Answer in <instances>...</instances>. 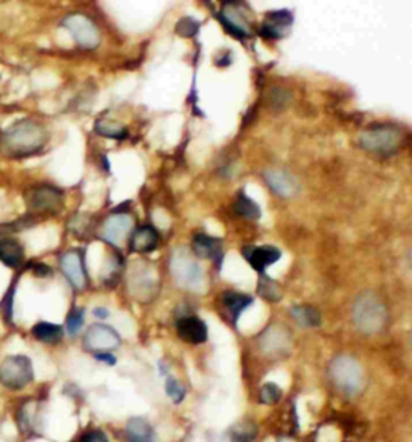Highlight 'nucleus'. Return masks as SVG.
<instances>
[{"mask_svg": "<svg viewBox=\"0 0 412 442\" xmlns=\"http://www.w3.org/2000/svg\"><path fill=\"white\" fill-rule=\"evenodd\" d=\"M264 179L266 183H268L269 189L281 197L288 199L298 192V183H296V179L287 172H282V169H271V172H266Z\"/></svg>", "mask_w": 412, "mask_h": 442, "instance_id": "obj_15", "label": "nucleus"}, {"mask_svg": "<svg viewBox=\"0 0 412 442\" xmlns=\"http://www.w3.org/2000/svg\"><path fill=\"white\" fill-rule=\"evenodd\" d=\"M234 210L235 214L248 218V220H259V218H261V210H259L258 205L254 204L250 197L245 196V194H240L237 197Z\"/></svg>", "mask_w": 412, "mask_h": 442, "instance_id": "obj_26", "label": "nucleus"}, {"mask_svg": "<svg viewBox=\"0 0 412 442\" xmlns=\"http://www.w3.org/2000/svg\"><path fill=\"white\" fill-rule=\"evenodd\" d=\"M290 100V94L286 89H274L269 95V104L274 108H283Z\"/></svg>", "mask_w": 412, "mask_h": 442, "instance_id": "obj_32", "label": "nucleus"}, {"mask_svg": "<svg viewBox=\"0 0 412 442\" xmlns=\"http://www.w3.org/2000/svg\"><path fill=\"white\" fill-rule=\"evenodd\" d=\"M281 396H282V391L281 387L272 384V383H268L264 384L261 387V391H259V401H261L263 404L266 405H272L281 401Z\"/></svg>", "mask_w": 412, "mask_h": 442, "instance_id": "obj_30", "label": "nucleus"}, {"mask_svg": "<svg viewBox=\"0 0 412 442\" xmlns=\"http://www.w3.org/2000/svg\"><path fill=\"white\" fill-rule=\"evenodd\" d=\"M33 378V363L24 355L9 357L0 367V383L9 389H23L31 383Z\"/></svg>", "mask_w": 412, "mask_h": 442, "instance_id": "obj_5", "label": "nucleus"}, {"mask_svg": "<svg viewBox=\"0 0 412 442\" xmlns=\"http://www.w3.org/2000/svg\"><path fill=\"white\" fill-rule=\"evenodd\" d=\"M33 336L38 339L40 342H47V344H55L58 341H62L63 337V328L58 325L53 323H38L33 328Z\"/></svg>", "mask_w": 412, "mask_h": 442, "instance_id": "obj_23", "label": "nucleus"}, {"mask_svg": "<svg viewBox=\"0 0 412 442\" xmlns=\"http://www.w3.org/2000/svg\"><path fill=\"white\" fill-rule=\"evenodd\" d=\"M129 246L134 252L148 253L151 251H155L156 246H158V233H156V229L151 226L139 228L136 229L134 234L131 236Z\"/></svg>", "mask_w": 412, "mask_h": 442, "instance_id": "obj_19", "label": "nucleus"}, {"mask_svg": "<svg viewBox=\"0 0 412 442\" xmlns=\"http://www.w3.org/2000/svg\"><path fill=\"white\" fill-rule=\"evenodd\" d=\"M119 342L121 339L118 332L105 325L90 326L84 336V347L95 354L110 352L119 346Z\"/></svg>", "mask_w": 412, "mask_h": 442, "instance_id": "obj_9", "label": "nucleus"}, {"mask_svg": "<svg viewBox=\"0 0 412 442\" xmlns=\"http://www.w3.org/2000/svg\"><path fill=\"white\" fill-rule=\"evenodd\" d=\"M13 294H15V286H11L7 295H5L4 304H2L4 318H5V322H9V323H11V315H13Z\"/></svg>", "mask_w": 412, "mask_h": 442, "instance_id": "obj_34", "label": "nucleus"}, {"mask_svg": "<svg viewBox=\"0 0 412 442\" xmlns=\"http://www.w3.org/2000/svg\"><path fill=\"white\" fill-rule=\"evenodd\" d=\"M330 377L333 384L348 396L356 394L362 386L361 365L353 357L338 355L337 359H333L330 365Z\"/></svg>", "mask_w": 412, "mask_h": 442, "instance_id": "obj_4", "label": "nucleus"}, {"mask_svg": "<svg viewBox=\"0 0 412 442\" xmlns=\"http://www.w3.org/2000/svg\"><path fill=\"white\" fill-rule=\"evenodd\" d=\"M95 131L99 132L100 136L119 139V141L127 136V131L124 130V126L114 123V121H110V120H103V118L95 121Z\"/></svg>", "mask_w": 412, "mask_h": 442, "instance_id": "obj_28", "label": "nucleus"}, {"mask_svg": "<svg viewBox=\"0 0 412 442\" xmlns=\"http://www.w3.org/2000/svg\"><path fill=\"white\" fill-rule=\"evenodd\" d=\"M198 31V23L192 18H184L180 20L178 24V33H180V36H185V38H190Z\"/></svg>", "mask_w": 412, "mask_h": 442, "instance_id": "obj_33", "label": "nucleus"}, {"mask_svg": "<svg viewBox=\"0 0 412 442\" xmlns=\"http://www.w3.org/2000/svg\"><path fill=\"white\" fill-rule=\"evenodd\" d=\"M292 317L298 322L301 326H306V328H318L320 325V313L316 310V308L308 307V305H298L293 307L292 310Z\"/></svg>", "mask_w": 412, "mask_h": 442, "instance_id": "obj_25", "label": "nucleus"}, {"mask_svg": "<svg viewBox=\"0 0 412 442\" xmlns=\"http://www.w3.org/2000/svg\"><path fill=\"white\" fill-rule=\"evenodd\" d=\"M24 199L31 214H57L63 205V192L47 184L29 189Z\"/></svg>", "mask_w": 412, "mask_h": 442, "instance_id": "obj_7", "label": "nucleus"}, {"mask_svg": "<svg viewBox=\"0 0 412 442\" xmlns=\"http://www.w3.org/2000/svg\"><path fill=\"white\" fill-rule=\"evenodd\" d=\"M403 142L401 130L390 125H377L359 135V145L369 154L389 157L398 152Z\"/></svg>", "mask_w": 412, "mask_h": 442, "instance_id": "obj_2", "label": "nucleus"}, {"mask_svg": "<svg viewBox=\"0 0 412 442\" xmlns=\"http://www.w3.org/2000/svg\"><path fill=\"white\" fill-rule=\"evenodd\" d=\"M62 24L68 29L72 39L77 42V46H81L82 48H95L100 44L99 29H97L95 23L86 15H70L65 18Z\"/></svg>", "mask_w": 412, "mask_h": 442, "instance_id": "obj_8", "label": "nucleus"}, {"mask_svg": "<svg viewBox=\"0 0 412 442\" xmlns=\"http://www.w3.org/2000/svg\"><path fill=\"white\" fill-rule=\"evenodd\" d=\"M222 304L226 305V308L229 310L230 317H232V322L237 323L242 312L253 304V299L250 298V295H245V294L226 293L222 295Z\"/></svg>", "mask_w": 412, "mask_h": 442, "instance_id": "obj_22", "label": "nucleus"}, {"mask_svg": "<svg viewBox=\"0 0 412 442\" xmlns=\"http://www.w3.org/2000/svg\"><path fill=\"white\" fill-rule=\"evenodd\" d=\"M60 265H62V271L66 276L72 286L76 289H84L87 284V275L86 268H84V257L80 251H70L63 253L62 260H60Z\"/></svg>", "mask_w": 412, "mask_h": 442, "instance_id": "obj_12", "label": "nucleus"}, {"mask_svg": "<svg viewBox=\"0 0 412 442\" xmlns=\"http://www.w3.org/2000/svg\"><path fill=\"white\" fill-rule=\"evenodd\" d=\"M84 325V310L82 308H75V310L70 312L68 320H66V330L71 336H76L80 330Z\"/></svg>", "mask_w": 412, "mask_h": 442, "instance_id": "obj_31", "label": "nucleus"}, {"mask_svg": "<svg viewBox=\"0 0 412 442\" xmlns=\"http://www.w3.org/2000/svg\"><path fill=\"white\" fill-rule=\"evenodd\" d=\"M95 357L99 360H102V362H107V363H110V365H113L114 362V357H112V354H107V352H102V354H95Z\"/></svg>", "mask_w": 412, "mask_h": 442, "instance_id": "obj_37", "label": "nucleus"}, {"mask_svg": "<svg viewBox=\"0 0 412 442\" xmlns=\"http://www.w3.org/2000/svg\"><path fill=\"white\" fill-rule=\"evenodd\" d=\"M293 24V15L288 10H277L266 15V20L261 26V34L268 39L286 38Z\"/></svg>", "mask_w": 412, "mask_h": 442, "instance_id": "obj_14", "label": "nucleus"}, {"mask_svg": "<svg viewBox=\"0 0 412 442\" xmlns=\"http://www.w3.org/2000/svg\"><path fill=\"white\" fill-rule=\"evenodd\" d=\"M219 18L224 26L230 33L237 36V38H246V36H250V21L246 20L244 9L239 4H235L234 0L229 4H224Z\"/></svg>", "mask_w": 412, "mask_h": 442, "instance_id": "obj_11", "label": "nucleus"}, {"mask_svg": "<svg viewBox=\"0 0 412 442\" xmlns=\"http://www.w3.org/2000/svg\"><path fill=\"white\" fill-rule=\"evenodd\" d=\"M178 335L189 344H203L208 339V330L202 320L197 317H184L180 318L178 325Z\"/></svg>", "mask_w": 412, "mask_h": 442, "instance_id": "obj_16", "label": "nucleus"}, {"mask_svg": "<svg viewBox=\"0 0 412 442\" xmlns=\"http://www.w3.org/2000/svg\"><path fill=\"white\" fill-rule=\"evenodd\" d=\"M165 389L166 394L173 399L174 404H180L185 397V387L179 383L178 379H174L173 377H168L165 381Z\"/></svg>", "mask_w": 412, "mask_h": 442, "instance_id": "obj_29", "label": "nucleus"}, {"mask_svg": "<svg viewBox=\"0 0 412 442\" xmlns=\"http://www.w3.org/2000/svg\"><path fill=\"white\" fill-rule=\"evenodd\" d=\"M24 260V251L20 242L11 238H0V262L10 268H20Z\"/></svg>", "mask_w": 412, "mask_h": 442, "instance_id": "obj_20", "label": "nucleus"}, {"mask_svg": "<svg viewBox=\"0 0 412 442\" xmlns=\"http://www.w3.org/2000/svg\"><path fill=\"white\" fill-rule=\"evenodd\" d=\"M94 315H95L97 318L105 320V318H108V310H107V308L99 307V308H95V310H94Z\"/></svg>", "mask_w": 412, "mask_h": 442, "instance_id": "obj_38", "label": "nucleus"}, {"mask_svg": "<svg viewBox=\"0 0 412 442\" xmlns=\"http://www.w3.org/2000/svg\"><path fill=\"white\" fill-rule=\"evenodd\" d=\"M33 268H34V273L38 275L39 278H45V276H48V275L52 273V270L48 268V266L44 265V263H36Z\"/></svg>", "mask_w": 412, "mask_h": 442, "instance_id": "obj_36", "label": "nucleus"}, {"mask_svg": "<svg viewBox=\"0 0 412 442\" xmlns=\"http://www.w3.org/2000/svg\"><path fill=\"white\" fill-rule=\"evenodd\" d=\"M258 436V426L251 421H240L229 429L230 442H253Z\"/></svg>", "mask_w": 412, "mask_h": 442, "instance_id": "obj_24", "label": "nucleus"}, {"mask_svg": "<svg viewBox=\"0 0 412 442\" xmlns=\"http://www.w3.org/2000/svg\"><path fill=\"white\" fill-rule=\"evenodd\" d=\"M278 442H295V441H292V439H281Z\"/></svg>", "mask_w": 412, "mask_h": 442, "instance_id": "obj_39", "label": "nucleus"}, {"mask_svg": "<svg viewBox=\"0 0 412 442\" xmlns=\"http://www.w3.org/2000/svg\"><path fill=\"white\" fill-rule=\"evenodd\" d=\"M353 320L357 330L366 332V335H375L385 328L386 308L377 299V295L366 293L356 300Z\"/></svg>", "mask_w": 412, "mask_h": 442, "instance_id": "obj_3", "label": "nucleus"}, {"mask_svg": "<svg viewBox=\"0 0 412 442\" xmlns=\"http://www.w3.org/2000/svg\"><path fill=\"white\" fill-rule=\"evenodd\" d=\"M171 273L175 283L185 289H197L203 281L202 268L184 249L174 252L171 258Z\"/></svg>", "mask_w": 412, "mask_h": 442, "instance_id": "obj_6", "label": "nucleus"}, {"mask_svg": "<svg viewBox=\"0 0 412 442\" xmlns=\"http://www.w3.org/2000/svg\"><path fill=\"white\" fill-rule=\"evenodd\" d=\"M47 135L44 126L33 120H21L11 125L0 137L2 152L15 159L34 155L44 149Z\"/></svg>", "mask_w": 412, "mask_h": 442, "instance_id": "obj_1", "label": "nucleus"}, {"mask_svg": "<svg viewBox=\"0 0 412 442\" xmlns=\"http://www.w3.org/2000/svg\"><path fill=\"white\" fill-rule=\"evenodd\" d=\"M192 249L197 253L198 257L208 258V260H217L222 253V242L219 239L213 238L208 234H195V238L192 241Z\"/></svg>", "mask_w": 412, "mask_h": 442, "instance_id": "obj_18", "label": "nucleus"}, {"mask_svg": "<svg viewBox=\"0 0 412 442\" xmlns=\"http://www.w3.org/2000/svg\"><path fill=\"white\" fill-rule=\"evenodd\" d=\"M258 293L263 299L269 300V302H278L282 299V290L281 288H278V284L274 280H271V278L266 276L264 273L261 275V278H259Z\"/></svg>", "mask_w": 412, "mask_h": 442, "instance_id": "obj_27", "label": "nucleus"}, {"mask_svg": "<svg viewBox=\"0 0 412 442\" xmlns=\"http://www.w3.org/2000/svg\"><path fill=\"white\" fill-rule=\"evenodd\" d=\"M290 344V336L286 330H277V326H269V330L261 337V347L268 355L286 352Z\"/></svg>", "mask_w": 412, "mask_h": 442, "instance_id": "obj_17", "label": "nucleus"}, {"mask_svg": "<svg viewBox=\"0 0 412 442\" xmlns=\"http://www.w3.org/2000/svg\"><path fill=\"white\" fill-rule=\"evenodd\" d=\"M81 442H110L105 433L102 431H89L81 438Z\"/></svg>", "mask_w": 412, "mask_h": 442, "instance_id": "obj_35", "label": "nucleus"}, {"mask_svg": "<svg viewBox=\"0 0 412 442\" xmlns=\"http://www.w3.org/2000/svg\"><path fill=\"white\" fill-rule=\"evenodd\" d=\"M132 226H134V220H132L131 215L116 211L103 223L102 239H105L113 246H121L127 239V236L131 234Z\"/></svg>", "mask_w": 412, "mask_h": 442, "instance_id": "obj_10", "label": "nucleus"}, {"mask_svg": "<svg viewBox=\"0 0 412 442\" xmlns=\"http://www.w3.org/2000/svg\"><path fill=\"white\" fill-rule=\"evenodd\" d=\"M242 256H244V258L254 270L259 271V273H264L266 268L274 265L277 260L281 258L282 253L277 247L272 246H259V247L248 246L242 249Z\"/></svg>", "mask_w": 412, "mask_h": 442, "instance_id": "obj_13", "label": "nucleus"}, {"mask_svg": "<svg viewBox=\"0 0 412 442\" xmlns=\"http://www.w3.org/2000/svg\"><path fill=\"white\" fill-rule=\"evenodd\" d=\"M127 442H155L153 428L143 419H131L126 426Z\"/></svg>", "mask_w": 412, "mask_h": 442, "instance_id": "obj_21", "label": "nucleus"}]
</instances>
